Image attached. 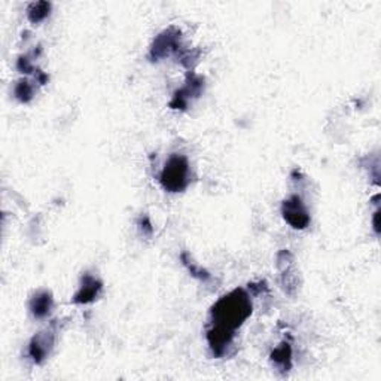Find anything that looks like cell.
Here are the masks:
<instances>
[{"instance_id": "8fae6325", "label": "cell", "mask_w": 381, "mask_h": 381, "mask_svg": "<svg viewBox=\"0 0 381 381\" xmlns=\"http://www.w3.org/2000/svg\"><path fill=\"white\" fill-rule=\"evenodd\" d=\"M271 362L274 367H277L279 371H289L292 367V347L289 343L283 341L277 348L272 350L271 353Z\"/></svg>"}, {"instance_id": "7c38bea8", "label": "cell", "mask_w": 381, "mask_h": 381, "mask_svg": "<svg viewBox=\"0 0 381 381\" xmlns=\"http://www.w3.org/2000/svg\"><path fill=\"white\" fill-rule=\"evenodd\" d=\"M50 12H51V4H48V2H36V4L30 5L27 9L28 20L35 24L47 18Z\"/></svg>"}, {"instance_id": "277c9868", "label": "cell", "mask_w": 381, "mask_h": 381, "mask_svg": "<svg viewBox=\"0 0 381 381\" xmlns=\"http://www.w3.org/2000/svg\"><path fill=\"white\" fill-rule=\"evenodd\" d=\"M282 215L285 221L295 230H306L310 225V213L298 195L289 197L282 204Z\"/></svg>"}, {"instance_id": "ba28073f", "label": "cell", "mask_w": 381, "mask_h": 381, "mask_svg": "<svg viewBox=\"0 0 381 381\" xmlns=\"http://www.w3.org/2000/svg\"><path fill=\"white\" fill-rule=\"evenodd\" d=\"M277 268L280 271L282 276V285L283 289L289 294L294 295L297 291V268H295V263H294V256L289 250H282L277 255Z\"/></svg>"}, {"instance_id": "3957f363", "label": "cell", "mask_w": 381, "mask_h": 381, "mask_svg": "<svg viewBox=\"0 0 381 381\" xmlns=\"http://www.w3.org/2000/svg\"><path fill=\"white\" fill-rule=\"evenodd\" d=\"M180 30L176 27H170L164 30L162 33H160L154 43H152L150 47V53H149V58L152 62H160V60L170 57L176 53L180 51Z\"/></svg>"}, {"instance_id": "9a60e30c", "label": "cell", "mask_w": 381, "mask_h": 381, "mask_svg": "<svg viewBox=\"0 0 381 381\" xmlns=\"http://www.w3.org/2000/svg\"><path fill=\"white\" fill-rule=\"evenodd\" d=\"M17 67H18V70H21L24 73H32L33 72V66H32V63H30V60L27 57H20Z\"/></svg>"}, {"instance_id": "2e32d148", "label": "cell", "mask_w": 381, "mask_h": 381, "mask_svg": "<svg viewBox=\"0 0 381 381\" xmlns=\"http://www.w3.org/2000/svg\"><path fill=\"white\" fill-rule=\"evenodd\" d=\"M377 219H378V211H375V215H374V228H375V231L378 233V222H377Z\"/></svg>"}, {"instance_id": "30bf717a", "label": "cell", "mask_w": 381, "mask_h": 381, "mask_svg": "<svg viewBox=\"0 0 381 381\" xmlns=\"http://www.w3.org/2000/svg\"><path fill=\"white\" fill-rule=\"evenodd\" d=\"M28 307H30V311H32V314L36 319L47 317L54 307L53 295L48 291H39L33 295L32 299H30Z\"/></svg>"}, {"instance_id": "6da1fadb", "label": "cell", "mask_w": 381, "mask_h": 381, "mask_svg": "<svg viewBox=\"0 0 381 381\" xmlns=\"http://www.w3.org/2000/svg\"><path fill=\"white\" fill-rule=\"evenodd\" d=\"M252 301L245 289H234L222 297L210 310L211 325L234 331L240 328L252 314Z\"/></svg>"}, {"instance_id": "5bb4252c", "label": "cell", "mask_w": 381, "mask_h": 381, "mask_svg": "<svg viewBox=\"0 0 381 381\" xmlns=\"http://www.w3.org/2000/svg\"><path fill=\"white\" fill-rule=\"evenodd\" d=\"M180 259H182V263H184V265L188 268V271L192 274L194 277H197L198 280H201V282H209L210 280V274L206 270H203L201 267H198L197 264H194L189 259L187 252H184L180 255Z\"/></svg>"}, {"instance_id": "8992f818", "label": "cell", "mask_w": 381, "mask_h": 381, "mask_svg": "<svg viewBox=\"0 0 381 381\" xmlns=\"http://www.w3.org/2000/svg\"><path fill=\"white\" fill-rule=\"evenodd\" d=\"M236 332L225 329L221 326L211 325V328L207 331V343L211 350L213 356L223 358L230 355V348L234 344Z\"/></svg>"}, {"instance_id": "9c48e42d", "label": "cell", "mask_w": 381, "mask_h": 381, "mask_svg": "<svg viewBox=\"0 0 381 381\" xmlns=\"http://www.w3.org/2000/svg\"><path fill=\"white\" fill-rule=\"evenodd\" d=\"M101 291H103L101 282L87 272V274H84L82 279H81L79 291L74 294L73 302L74 304H89V302L96 301L100 297Z\"/></svg>"}, {"instance_id": "4fadbf2b", "label": "cell", "mask_w": 381, "mask_h": 381, "mask_svg": "<svg viewBox=\"0 0 381 381\" xmlns=\"http://www.w3.org/2000/svg\"><path fill=\"white\" fill-rule=\"evenodd\" d=\"M13 94H15V99L20 100L21 103H28L30 100L33 99V94H35V88L33 85L30 84L28 81H20L17 85H15L13 88Z\"/></svg>"}, {"instance_id": "5b68a950", "label": "cell", "mask_w": 381, "mask_h": 381, "mask_svg": "<svg viewBox=\"0 0 381 381\" xmlns=\"http://www.w3.org/2000/svg\"><path fill=\"white\" fill-rule=\"evenodd\" d=\"M55 344V331L53 328L36 333L28 344V356L35 363L40 365L48 359Z\"/></svg>"}, {"instance_id": "7a4b0ae2", "label": "cell", "mask_w": 381, "mask_h": 381, "mask_svg": "<svg viewBox=\"0 0 381 381\" xmlns=\"http://www.w3.org/2000/svg\"><path fill=\"white\" fill-rule=\"evenodd\" d=\"M191 182V170L188 158L180 154H172L165 161L160 175L161 187L169 192L185 191Z\"/></svg>"}, {"instance_id": "52a82bcc", "label": "cell", "mask_w": 381, "mask_h": 381, "mask_svg": "<svg viewBox=\"0 0 381 381\" xmlns=\"http://www.w3.org/2000/svg\"><path fill=\"white\" fill-rule=\"evenodd\" d=\"M203 88H204V79L201 78V76L189 74L187 85L184 88H180V89L176 91L173 100L170 101V106L173 109L185 111L192 99L200 97Z\"/></svg>"}]
</instances>
